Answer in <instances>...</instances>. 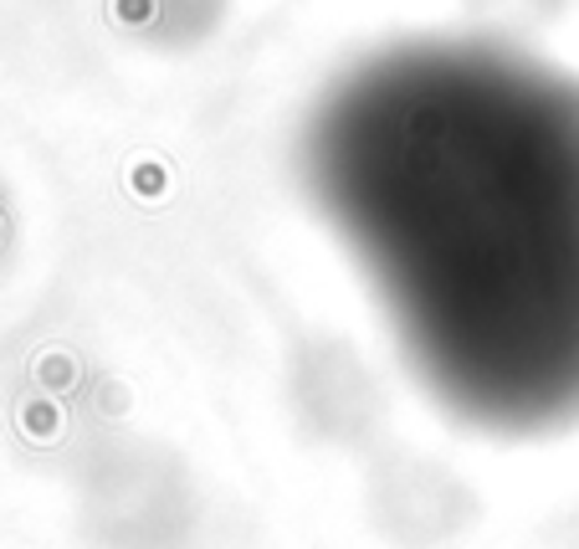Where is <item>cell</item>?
Returning <instances> with one entry per match:
<instances>
[{
	"instance_id": "3",
	"label": "cell",
	"mask_w": 579,
	"mask_h": 549,
	"mask_svg": "<svg viewBox=\"0 0 579 549\" xmlns=\"http://www.w3.org/2000/svg\"><path fill=\"white\" fill-rule=\"evenodd\" d=\"M288 416L313 447L369 452L390 422V390L354 339L313 334L288 360Z\"/></svg>"
},
{
	"instance_id": "2",
	"label": "cell",
	"mask_w": 579,
	"mask_h": 549,
	"mask_svg": "<svg viewBox=\"0 0 579 549\" xmlns=\"http://www.w3.org/2000/svg\"><path fill=\"white\" fill-rule=\"evenodd\" d=\"M482 519V494L420 447H375L364 467V524L390 549H446Z\"/></svg>"
},
{
	"instance_id": "4",
	"label": "cell",
	"mask_w": 579,
	"mask_h": 549,
	"mask_svg": "<svg viewBox=\"0 0 579 549\" xmlns=\"http://www.w3.org/2000/svg\"><path fill=\"white\" fill-rule=\"evenodd\" d=\"M226 0H118V21L154 47H190L211 37Z\"/></svg>"
},
{
	"instance_id": "1",
	"label": "cell",
	"mask_w": 579,
	"mask_h": 549,
	"mask_svg": "<svg viewBox=\"0 0 579 549\" xmlns=\"http://www.w3.org/2000/svg\"><path fill=\"white\" fill-rule=\"evenodd\" d=\"M92 549H185L200 529V483L180 452L154 437L109 441L83 483Z\"/></svg>"
}]
</instances>
